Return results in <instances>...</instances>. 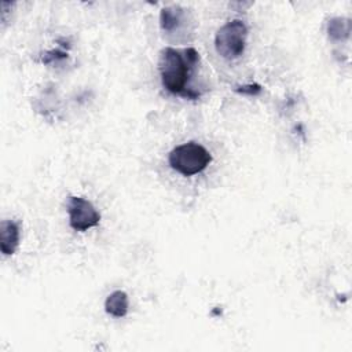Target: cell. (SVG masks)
<instances>
[{
    "instance_id": "obj_6",
    "label": "cell",
    "mask_w": 352,
    "mask_h": 352,
    "mask_svg": "<svg viewBox=\"0 0 352 352\" xmlns=\"http://www.w3.org/2000/svg\"><path fill=\"white\" fill-rule=\"evenodd\" d=\"M104 309L114 318H124L128 312V296L122 290L113 292L104 301Z\"/></svg>"
},
{
    "instance_id": "obj_1",
    "label": "cell",
    "mask_w": 352,
    "mask_h": 352,
    "mask_svg": "<svg viewBox=\"0 0 352 352\" xmlns=\"http://www.w3.org/2000/svg\"><path fill=\"white\" fill-rule=\"evenodd\" d=\"M198 59V52L192 47L183 51L170 47L164 48L160 55V73L164 88L170 94L187 99L199 98V92L187 89V81Z\"/></svg>"
},
{
    "instance_id": "obj_8",
    "label": "cell",
    "mask_w": 352,
    "mask_h": 352,
    "mask_svg": "<svg viewBox=\"0 0 352 352\" xmlns=\"http://www.w3.org/2000/svg\"><path fill=\"white\" fill-rule=\"evenodd\" d=\"M351 26L348 19L342 18H334L329 22V36L333 40H342L349 36Z\"/></svg>"
},
{
    "instance_id": "obj_3",
    "label": "cell",
    "mask_w": 352,
    "mask_h": 352,
    "mask_svg": "<svg viewBox=\"0 0 352 352\" xmlns=\"http://www.w3.org/2000/svg\"><path fill=\"white\" fill-rule=\"evenodd\" d=\"M248 28L241 19H232L223 25L214 37V47L224 59L239 58L246 47Z\"/></svg>"
},
{
    "instance_id": "obj_2",
    "label": "cell",
    "mask_w": 352,
    "mask_h": 352,
    "mask_svg": "<svg viewBox=\"0 0 352 352\" xmlns=\"http://www.w3.org/2000/svg\"><path fill=\"white\" fill-rule=\"evenodd\" d=\"M169 165L183 176L201 173L212 162V154L199 143L188 142L176 146L169 153Z\"/></svg>"
},
{
    "instance_id": "obj_5",
    "label": "cell",
    "mask_w": 352,
    "mask_h": 352,
    "mask_svg": "<svg viewBox=\"0 0 352 352\" xmlns=\"http://www.w3.org/2000/svg\"><path fill=\"white\" fill-rule=\"evenodd\" d=\"M19 245V226L14 220H3L0 224V249L3 254L11 256Z\"/></svg>"
},
{
    "instance_id": "obj_7",
    "label": "cell",
    "mask_w": 352,
    "mask_h": 352,
    "mask_svg": "<svg viewBox=\"0 0 352 352\" xmlns=\"http://www.w3.org/2000/svg\"><path fill=\"white\" fill-rule=\"evenodd\" d=\"M180 15H182V11L179 8H172V7L162 8L160 14V23L162 30L165 32L173 30L179 25Z\"/></svg>"
},
{
    "instance_id": "obj_9",
    "label": "cell",
    "mask_w": 352,
    "mask_h": 352,
    "mask_svg": "<svg viewBox=\"0 0 352 352\" xmlns=\"http://www.w3.org/2000/svg\"><path fill=\"white\" fill-rule=\"evenodd\" d=\"M235 91L238 94H242V95L256 96V95H258L261 92V85L260 84H248V85H242V87L235 88Z\"/></svg>"
},
{
    "instance_id": "obj_4",
    "label": "cell",
    "mask_w": 352,
    "mask_h": 352,
    "mask_svg": "<svg viewBox=\"0 0 352 352\" xmlns=\"http://www.w3.org/2000/svg\"><path fill=\"white\" fill-rule=\"evenodd\" d=\"M69 224L74 231H87L100 221V213L85 198L70 197L67 202Z\"/></svg>"
}]
</instances>
